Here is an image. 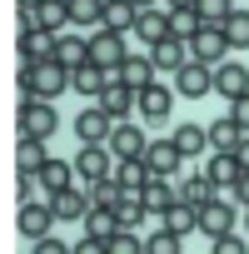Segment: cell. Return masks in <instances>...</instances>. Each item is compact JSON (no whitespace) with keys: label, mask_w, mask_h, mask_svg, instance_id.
<instances>
[{"label":"cell","mask_w":249,"mask_h":254,"mask_svg":"<svg viewBox=\"0 0 249 254\" xmlns=\"http://www.w3.org/2000/svg\"><path fill=\"white\" fill-rule=\"evenodd\" d=\"M65 90H75V70H65V65H55V60H45V65H20V95H25V100H55V95H65Z\"/></svg>","instance_id":"1"},{"label":"cell","mask_w":249,"mask_h":254,"mask_svg":"<svg viewBox=\"0 0 249 254\" xmlns=\"http://www.w3.org/2000/svg\"><path fill=\"white\" fill-rule=\"evenodd\" d=\"M60 130V115L50 100H20V140H50Z\"/></svg>","instance_id":"2"},{"label":"cell","mask_w":249,"mask_h":254,"mask_svg":"<svg viewBox=\"0 0 249 254\" xmlns=\"http://www.w3.org/2000/svg\"><path fill=\"white\" fill-rule=\"evenodd\" d=\"M124 60H130V50H124V35H115V30H95V35H90V65L120 75Z\"/></svg>","instance_id":"3"},{"label":"cell","mask_w":249,"mask_h":254,"mask_svg":"<svg viewBox=\"0 0 249 254\" xmlns=\"http://www.w3.org/2000/svg\"><path fill=\"white\" fill-rule=\"evenodd\" d=\"M115 150L110 145H85L80 155H75V175L80 180H90V185H100V180H115Z\"/></svg>","instance_id":"4"},{"label":"cell","mask_w":249,"mask_h":254,"mask_svg":"<svg viewBox=\"0 0 249 254\" xmlns=\"http://www.w3.org/2000/svg\"><path fill=\"white\" fill-rule=\"evenodd\" d=\"M224 50H229V40H224L219 25H204V30L189 40V60H199V65H209V70L224 65Z\"/></svg>","instance_id":"5"},{"label":"cell","mask_w":249,"mask_h":254,"mask_svg":"<svg viewBox=\"0 0 249 254\" xmlns=\"http://www.w3.org/2000/svg\"><path fill=\"white\" fill-rule=\"evenodd\" d=\"M115 125H120V120L95 105V110H80V115H75V135H80V145H105V140L115 135Z\"/></svg>","instance_id":"6"},{"label":"cell","mask_w":249,"mask_h":254,"mask_svg":"<svg viewBox=\"0 0 249 254\" xmlns=\"http://www.w3.org/2000/svg\"><path fill=\"white\" fill-rule=\"evenodd\" d=\"M110 150H115V160H145V150H150V135L140 130V125H115V135H110Z\"/></svg>","instance_id":"7"},{"label":"cell","mask_w":249,"mask_h":254,"mask_svg":"<svg viewBox=\"0 0 249 254\" xmlns=\"http://www.w3.org/2000/svg\"><path fill=\"white\" fill-rule=\"evenodd\" d=\"M55 40H60V35H50V30H20V65H45V60H55Z\"/></svg>","instance_id":"8"},{"label":"cell","mask_w":249,"mask_h":254,"mask_svg":"<svg viewBox=\"0 0 249 254\" xmlns=\"http://www.w3.org/2000/svg\"><path fill=\"white\" fill-rule=\"evenodd\" d=\"M175 90H180L185 100H199V95H209V90H214V70H209V65H199V60H189V65L175 75Z\"/></svg>","instance_id":"9"},{"label":"cell","mask_w":249,"mask_h":254,"mask_svg":"<svg viewBox=\"0 0 249 254\" xmlns=\"http://www.w3.org/2000/svg\"><path fill=\"white\" fill-rule=\"evenodd\" d=\"M15 224H20V234H25V239H45V234H50V224H55V209L30 199V204H20V209H15Z\"/></svg>","instance_id":"10"},{"label":"cell","mask_w":249,"mask_h":254,"mask_svg":"<svg viewBox=\"0 0 249 254\" xmlns=\"http://www.w3.org/2000/svg\"><path fill=\"white\" fill-rule=\"evenodd\" d=\"M199 229H204L209 239H219V234H234V204H224L219 194H214L209 204H199Z\"/></svg>","instance_id":"11"},{"label":"cell","mask_w":249,"mask_h":254,"mask_svg":"<svg viewBox=\"0 0 249 254\" xmlns=\"http://www.w3.org/2000/svg\"><path fill=\"white\" fill-rule=\"evenodd\" d=\"M150 60H155V70H165V75H180L185 65H189V40H160L155 50H150Z\"/></svg>","instance_id":"12"},{"label":"cell","mask_w":249,"mask_h":254,"mask_svg":"<svg viewBox=\"0 0 249 254\" xmlns=\"http://www.w3.org/2000/svg\"><path fill=\"white\" fill-rule=\"evenodd\" d=\"M100 110L115 115V120H130V110H140V90H130L124 80H115V85L100 95Z\"/></svg>","instance_id":"13"},{"label":"cell","mask_w":249,"mask_h":254,"mask_svg":"<svg viewBox=\"0 0 249 254\" xmlns=\"http://www.w3.org/2000/svg\"><path fill=\"white\" fill-rule=\"evenodd\" d=\"M180 160H185V155L175 150V140H155V145L145 150V165H150V175H155V180H170V175L180 170Z\"/></svg>","instance_id":"14"},{"label":"cell","mask_w":249,"mask_h":254,"mask_svg":"<svg viewBox=\"0 0 249 254\" xmlns=\"http://www.w3.org/2000/svg\"><path fill=\"white\" fill-rule=\"evenodd\" d=\"M50 209H55V219H85L95 204H90V194H85V190H75V185H70V190H55V194H50Z\"/></svg>","instance_id":"15"},{"label":"cell","mask_w":249,"mask_h":254,"mask_svg":"<svg viewBox=\"0 0 249 254\" xmlns=\"http://www.w3.org/2000/svg\"><path fill=\"white\" fill-rule=\"evenodd\" d=\"M214 90H219L224 100H239V95H249V70H244V65H234V60H224V65L214 70Z\"/></svg>","instance_id":"16"},{"label":"cell","mask_w":249,"mask_h":254,"mask_svg":"<svg viewBox=\"0 0 249 254\" xmlns=\"http://www.w3.org/2000/svg\"><path fill=\"white\" fill-rule=\"evenodd\" d=\"M170 110H175V90H170V85L155 80V85L140 90V115H145V120H165Z\"/></svg>","instance_id":"17"},{"label":"cell","mask_w":249,"mask_h":254,"mask_svg":"<svg viewBox=\"0 0 249 254\" xmlns=\"http://www.w3.org/2000/svg\"><path fill=\"white\" fill-rule=\"evenodd\" d=\"M204 175H209V185H214V190H234V185L244 180V165H239L234 155H209Z\"/></svg>","instance_id":"18"},{"label":"cell","mask_w":249,"mask_h":254,"mask_svg":"<svg viewBox=\"0 0 249 254\" xmlns=\"http://www.w3.org/2000/svg\"><path fill=\"white\" fill-rule=\"evenodd\" d=\"M209 130V150L214 155H234L239 150V140H244V130H239V120L229 115V120H214V125H204Z\"/></svg>","instance_id":"19"},{"label":"cell","mask_w":249,"mask_h":254,"mask_svg":"<svg viewBox=\"0 0 249 254\" xmlns=\"http://www.w3.org/2000/svg\"><path fill=\"white\" fill-rule=\"evenodd\" d=\"M55 65H65V70L90 65V40H85V35H60V40H55Z\"/></svg>","instance_id":"20"},{"label":"cell","mask_w":249,"mask_h":254,"mask_svg":"<svg viewBox=\"0 0 249 254\" xmlns=\"http://www.w3.org/2000/svg\"><path fill=\"white\" fill-rule=\"evenodd\" d=\"M115 80H124L130 90H145V85H155V60H150V55H135V50H130V60L120 65V75H115Z\"/></svg>","instance_id":"21"},{"label":"cell","mask_w":249,"mask_h":254,"mask_svg":"<svg viewBox=\"0 0 249 254\" xmlns=\"http://www.w3.org/2000/svg\"><path fill=\"white\" fill-rule=\"evenodd\" d=\"M170 140H175V150H180L185 160H194V155H204V150H209V130H204V125H180Z\"/></svg>","instance_id":"22"},{"label":"cell","mask_w":249,"mask_h":254,"mask_svg":"<svg viewBox=\"0 0 249 254\" xmlns=\"http://www.w3.org/2000/svg\"><path fill=\"white\" fill-rule=\"evenodd\" d=\"M135 25H140V10L130 5V0H110V5H105V25H100V30L124 35V30H135Z\"/></svg>","instance_id":"23"},{"label":"cell","mask_w":249,"mask_h":254,"mask_svg":"<svg viewBox=\"0 0 249 254\" xmlns=\"http://www.w3.org/2000/svg\"><path fill=\"white\" fill-rule=\"evenodd\" d=\"M135 30H140V40L155 50L160 40H170V10H140V25H135Z\"/></svg>","instance_id":"24"},{"label":"cell","mask_w":249,"mask_h":254,"mask_svg":"<svg viewBox=\"0 0 249 254\" xmlns=\"http://www.w3.org/2000/svg\"><path fill=\"white\" fill-rule=\"evenodd\" d=\"M110 85H115V75L100 70V65H80L75 70V95H105Z\"/></svg>","instance_id":"25"},{"label":"cell","mask_w":249,"mask_h":254,"mask_svg":"<svg viewBox=\"0 0 249 254\" xmlns=\"http://www.w3.org/2000/svg\"><path fill=\"white\" fill-rule=\"evenodd\" d=\"M165 229H175L180 239H185L189 229H199V204H185V199H175V204L165 209Z\"/></svg>","instance_id":"26"},{"label":"cell","mask_w":249,"mask_h":254,"mask_svg":"<svg viewBox=\"0 0 249 254\" xmlns=\"http://www.w3.org/2000/svg\"><path fill=\"white\" fill-rule=\"evenodd\" d=\"M115 180L130 190V194H140V190H145L155 175H150V165H145V160H120V165H115Z\"/></svg>","instance_id":"27"},{"label":"cell","mask_w":249,"mask_h":254,"mask_svg":"<svg viewBox=\"0 0 249 254\" xmlns=\"http://www.w3.org/2000/svg\"><path fill=\"white\" fill-rule=\"evenodd\" d=\"M35 180H40L50 194H55V190H70V185H75V160H70V165H65V160H45V170H40Z\"/></svg>","instance_id":"28"},{"label":"cell","mask_w":249,"mask_h":254,"mask_svg":"<svg viewBox=\"0 0 249 254\" xmlns=\"http://www.w3.org/2000/svg\"><path fill=\"white\" fill-rule=\"evenodd\" d=\"M120 229H124V224H120L115 209H90V214H85V234H90V239H115Z\"/></svg>","instance_id":"29"},{"label":"cell","mask_w":249,"mask_h":254,"mask_svg":"<svg viewBox=\"0 0 249 254\" xmlns=\"http://www.w3.org/2000/svg\"><path fill=\"white\" fill-rule=\"evenodd\" d=\"M70 25L100 30L105 25V0H70Z\"/></svg>","instance_id":"30"},{"label":"cell","mask_w":249,"mask_h":254,"mask_svg":"<svg viewBox=\"0 0 249 254\" xmlns=\"http://www.w3.org/2000/svg\"><path fill=\"white\" fill-rule=\"evenodd\" d=\"M45 140H20V150H15V165H20V175H40L45 170Z\"/></svg>","instance_id":"31"},{"label":"cell","mask_w":249,"mask_h":254,"mask_svg":"<svg viewBox=\"0 0 249 254\" xmlns=\"http://www.w3.org/2000/svg\"><path fill=\"white\" fill-rule=\"evenodd\" d=\"M140 199H145L150 214H165V209L175 204V190H170V180H150V185L140 190Z\"/></svg>","instance_id":"32"},{"label":"cell","mask_w":249,"mask_h":254,"mask_svg":"<svg viewBox=\"0 0 249 254\" xmlns=\"http://www.w3.org/2000/svg\"><path fill=\"white\" fill-rule=\"evenodd\" d=\"M214 194H219V190L209 185V175H189V180L180 185V199H185V204H209Z\"/></svg>","instance_id":"33"},{"label":"cell","mask_w":249,"mask_h":254,"mask_svg":"<svg viewBox=\"0 0 249 254\" xmlns=\"http://www.w3.org/2000/svg\"><path fill=\"white\" fill-rule=\"evenodd\" d=\"M199 30H204V20H199L194 10H170V35H175V40H194Z\"/></svg>","instance_id":"34"},{"label":"cell","mask_w":249,"mask_h":254,"mask_svg":"<svg viewBox=\"0 0 249 254\" xmlns=\"http://www.w3.org/2000/svg\"><path fill=\"white\" fill-rule=\"evenodd\" d=\"M120 199H124V185H120V180H100V185H90V204H95V209H115Z\"/></svg>","instance_id":"35"},{"label":"cell","mask_w":249,"mask_h":254,"mask_svg":"<svg viewBox=\"0 0 249 254\" xmlns=\"http://www.w3.org/2000/svg\"><path fill=\"white\" fill-rule=\"evenodd\" d=\"M219 30H224L229 50H244V45H249V10H234V15H229V20H224Z\"/></svg>","instance_id":"36"},{"label":"cell","mask_w":249,"mask_h":254,"mask_svg":"<svg viewBox=\"0 0 249 254\" xmlns=\"http://www.w3.org/2000/svg\"><path fill=\"white\" fill-rule=\"evenodd\" d=\"M194 15H199L204 25H224V20L234 15V0H194Z\"/></svg>","instance_id":"37"},{"label":"cell","mask_w":249,"mask_h":254,"mask_svg":"<svg viewBox=\"0 0 249 254\" xmlns=\"http://www.w3.org/2000/svg\"><path fill=\"white\" fill-rule=\"evenodd\" d=\"M115 214H120V224H124V229H135L150 209H145V199H140V194H130V190H124V199L115 204Z\"/></svg>","instance_id":"38"},{"label":"cell","mask_w":249,"mask_h":254,"mask_svg":"<svg viewBox=\"0 0 249 254\" xmlns=\"http://www.w3.org/2000/svg\"><path fill=\"white\" fill-rule=\"evenodd\" d=\"M180 244H185V239H180L175 229H155V234L145 239V254H180Z\"/></svg>","instance_id":"39"},{"label":"cell","mask_w":249,"mask_h":254,"mask_svg":"<svg viewBox=\"0 0 249 254\" xmlns=\"http://www.w3.org/2000/svg\"><path fill=\"white\" fill-rule=\"evenodd\" d=\"M110 244V254H145V239L135 234V229H120L115 239H105Z\"/></svg>","instance_id":"40"},{"label":"cell","mask_w":249,"mask_h":254,"mask_svg":"<svg viewBox=\"0 0 249 254\" xmlns=\"http://www.w3.org/2000/svg\"><path fill=\"white\" fill-rule=\"evenodd\" d=\"M209 244H214L209 254H249V244H244L239 234H219V239H209Z\"/></svg>","instance_id":"41"},{"label":"cell","mask_w":249,"mask_h":254,"mask_svg":"<svg viewBox=\"0 0 249 254\" xmlns=\"http://www.w3.org/2000/svg\"><path fill=\"white\" fill-rule=\"evenodd\" d=\"M35 254H75V244H65V239H35Z\"/></svg>","instance_id":"42"},{"label":"cell","mask_w":249,"mask_h":254,"mask_svg":"<svg viewBox=\"0 0 249 254\" xmlns=\"http://www.w3.org/2000/svg\"><path fill=\"white\" fill-rule=\"evenodd\" d=\"M75 254H110V244H105V239H90V234H85V239L75 244Z\"/></svg>","instance_id":"43"},{"label":"cell","mask_w":249,"mask_h":254,"mask_svg":"<svg viewBox=\"0 0 249 254\" xmlns=\"http://www.w3.org/2000/svg\"><path fill=\"white\" fill-rule=\"evenodd\" d=\"M234 120H239V130L249 135V95H239V100H234Z\"/></svg>","instance_id":"44"},{"label":"cell","mask_w":249,"mask_h":254,"mask_svg":"<svg viewBox=\"0 0 249 254\" xmlns=\"http://www.w3.org/2000/svg\"><path fill=\"white\" fill-rule=\"evenodd\" d=\"M234 199H239V204H244V209H249V170H244V180H239V185H234Z\"/></svg>","instance_id":"45"},{"label":"cell","mask_w":249,"mask_h":254,"mask_svg":"<svg viewBox=\"0 0 249 254\" xmlns=\"http://www.w3.org/2000/svg\"><path fill=\"white\" fill-rule=\"evenodd\" d=\"M234 160H239V165H244V170H249V135H244V140H239V150H234Z\"/></svg>","instance_id":"46"},{"label":"cell","mask_w":249,"mask_h":254,"mask_svg":"<svg viewBox=\"0 0 249 254\" xmlns=\"http://www.w3.org/2000/svg\"><path fill=\"white\" fill-rule=\"evenodd\" d=\"M170 10H194V0H165Z\"/></svg>","instance_id":"47"},{"label":"cell","mask_w":249,"mask_h":254,"mask_svg":"<svg viewBox=\"0 0 249 254\" xmlns=\"http://www.w3.org/2000/svg\"><path fill=\"white\" fill-rule=\"evenodd\" d=\"M130 5H135V10H155V0H130Z\"/></svg>","instance_id":"48"},{"label":"cell","mask_w":249,"mask_h":254,"mask_svg":"<svg viewBox=\"0 0 249 254\" xmlns=\"http://www.w3.org/2000/svg\"><path fill=\"white\" fill-rule=\"evenodd\" d=\"M35 5H45V0H20V10H35Z\"/></svg>","instance_id":"49"},{"label":"cell","mask_w":249,"mask_h":254,"mask_svg":"<svg viewBox=\"0 0 249 254\" xmlns=\"http://www.w3.org/2000/svg\"><path fill=\"white\" fill-rule=\"evenodd\" d=\"M105 5H110V0H105Z\"/></svg>","instance_id":"50"}]
</instances>
